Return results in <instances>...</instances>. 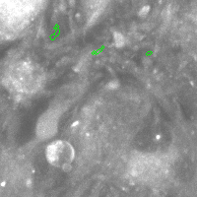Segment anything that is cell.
Instances as JSON below:
<instances>
[{"label":"cell","mask_w":197,"mask_h":197,"mask_svg":"<svg viewBox=\"0 0 197 197\" xmlns=\"http://www.w3.org/2000/svg\"><path fill=\"white\" fill-rule=\"evenodd\" d=\"M45 157L49 164L54 167H62L65 164H71L75 158V150L69 142L56 140L47 145Z\"/></svg>","instance_id":"cell-1"},{"label":"cell","mask_w":197,"mask_h":197,"mask_svg":"<svg viewBox=\"0 0 197 197\" xmlns=\"http://www.w3.org/2000/svg\"><path fill=\"white\" fill-rule=\"evenodd\" d=\"M57 129V119L54 118V114L52 111L49 114H44L38 121V130L42 131V137L52 136L56 132Z\"/></svg>","instance_id":"cell-2"},{"label":"cell","mask_w":197,"mask_h":197,"mask_svg":"<svg viewBox=\"0 0 197 197\" xmlns=\"http://www.w3.org/2000/svg\"><path fill=\"white\" fill-rule=\"evenodd\" d=\"M114 44L116 47H122L124 45V44H125L124 37L118 32L114 33Z\"/></svg>","instance_id":"cell-3"},{"label":"cell","mask_w":197,"mask_h":197,"mask_svg":"<svg viewBox=\"0 0 197 197\" xmlns=\"http://www.w3.org/2000/svg\"><path fill=\"white\" fill-rule=\"evenodd\" d=\"M150 10H151V6L149 5V4L143 5L140 9H139V11H138V16H139V17H141V18H144V17H146L149 13H150Z\"/></svg>","instance_id":"cell-4"},{"label":"cell","mask_w":197,"mask_h":197,"mask_svg":"<svg viewBox=\"0 0 197 197\" xmlns=\"http://www.w3.org/2000/svg\"><path fill=\"white\" fill-rule=\"evenodd\" d=\"M118 87H119V83L117 82V81H111V82H109L107 86V88L109 89V90H114V89H117Z\"/></svg>","instance_id":"cell-5"},{"label":"cell","mask_w":197,"mask_h":197,"mask_svg":"<svg viewBox=\"0 0 197 197\" xmlns=\"http://www.w3.org/2000/svg\"><path fill=\"white\" fill-rule=\"evenodd\" d=\"M61 169L64 170V172H70L72 170V165L71 164H65L64 166H62Z\"/></svg>","instance_id":"cell-6"}]
</instances>
